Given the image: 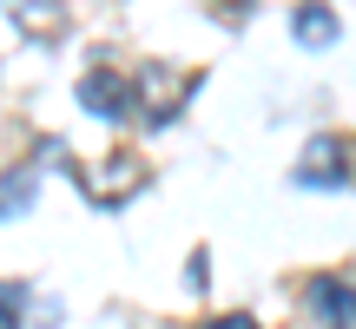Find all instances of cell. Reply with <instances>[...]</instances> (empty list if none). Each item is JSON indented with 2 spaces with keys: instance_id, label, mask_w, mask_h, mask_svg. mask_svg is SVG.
<instances>
[{
  "instance_id": "1",
  "label": "cell",
  "mask_w": 356,
  "mask_h": 329,
  "mask_svg": "<svg viewBox=\"0 0 356 329\" xmlns=\"http://www.w3.org/2000/svg\"><path fill=\"white\" fill-rule=\"evenodd\" d=\"M350 152L356 145L350 139H310L304 145V158H297V185H310V191H337V185H350Z\"/></svg>"
},
{
  "instance_id": "2",
  "label": "cell",
  "mask_w": 356,
  "mask_h": 329,
  "mask_svg": "<svg viewBox=\"0 0 356 329\" xmlns=\"http://www.w3.org/2000/svg\"><path fill=\"white\" fill-rule=\"evenodd\" d=\"M79 106H86L92 119H132V79L92 66V73L79 79Z\"/></svg>"
},
{
  "instance_id": "3",
  "label": "cell",
  "mask_w": 356,
  "mask_h": 329,
  "mask_svg": "<svg viewBox=\"0 0 356 329\" xmlns=\"http://www.w3.org/2000/svg\"><path fill=\"white\" fill-rule=\"evenodd\" d=\"M310 317H317L323 329H356V283L317 277V283H310Z\"/></svg>"
},
{
  "instance_id": "4",
  "label": "cell",
  "mask_w": 356,
  "mask_h": 329,
  "mask_svg": "<svg viewBox=\"0 0 356 329\" xmlns=\"http://www.w3.org/2000/svg\"><path fill=\"white\" fill-rule=\"evenodd\" d=\"M291 33H297V47H310V53H323V47H337V33H343V20H337L323 0H304L297 7V20H291Z\"/></svg>"
},
{
  "instance_id": "5",
  "label": "cell",
  "mask_w": 356,
  "mask_h": 329,
  "mask_svg": "<svg viewBox=\"0 0 356 329\" xmlns=\"http://www.w3.org/2000/svg\"><path fill=\"white\" fill-rule=\"evenodd\" d=\"M13 20H20L26 33H60L66 7H60V0H13Z\"/></svg>"
},
{
  "instance_id": "6",
  "label": "cell",
  "mask_w": 356,
  "mask_h": 329,
  "mask_svg": "<svg viewBox=\"0 0 356 329\" xmlns=\"http://www.w3.org/2000/svg\"><path fill=\"white\" fill-rule=\"evenodd\" d=\"M33 185H40V164H20L13 178H0V217H20L33 204Z\"/></svg>"
},
{
  "instance_id": "7",
  "label": "cell",
  "mask_w": 356,
  "mask_h": 329,
  "mask_svg": "<svg viewBox=\"0 0 356 329\" xmlns=\"http://www.w3.org/2000/svg\"><path fill=\"white\" fill-rule=\"evenodd\" d=\"M20 303H26L20 283H0V329H20Z\"/></svg>"
},
{
  "instance_id": "8",
  "label": "cell",
  "mask_w": 356,
  "mask_h": 329,
  "mask_svg": "<svg viewBox=\"0 0 356 329\" xmlns=\"http://www.w3.org/2000/svg\"><path fill=\"white\" fill-rule=\"evenodd\" d=\"M204 329H257L251 310H231V317H218V323H204Z\"/></svg>"
},
{
  "instance_id": "9",
  "label": "cell",
  "mask_w": 356,
  "mask_h": 329,
  "mask_svg": "<svg viewBox=\"0 0 356 329\" xmlns=\"http://www.w3.org/2000/svg\"><path fill=\"white\" fill-rule=\"evenodd\" d=\"M251 13V0H225V20H244Z\"/></svg>"
},
{
  "instance_id": "10",
  "label": "cell",
  "mask_w": 356,
  "mask_h": 329,
  "mask_svg": "<svg viewBox=\"0 0 356 329\" xmlns=\"http://www.w3.org/2000/svg\"><path fill=\"white\" fill-rule=\"evenodd\" d=\"M0 7H13V0H0Z\"/></svg>"
}]
</instances>
